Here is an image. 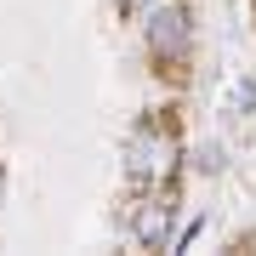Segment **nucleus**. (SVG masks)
<instances>
[{
	"instance_id": "f257e3e1",
	"label": "nucleus",
	"mask_w": 256,
	"mask_h": 256,
	"mask_svg": "<svg viewBox=\"0 0 256 256\" xmlns=\"http://www.w3.org/2000/svg\"><path fill=\"white\" fill-rule=\"evenodd\" d=\"M142 28H148V46L165 52V57H176V52L188 46V18H182V6H176V0H154Z\"/></svg>"
},
{
	"instance_id": "f03ea898",
	"label": "nucleus",
	"mask_w": 256,
	"mask_h": 256,
	"mask_svg": "<svg viewBox=\"0 0 256 256\" xmlns=\"http://www.w3.org/2000/svg\"><path fill=\"white\" fill-rule=\"evenodd\" d=\"M137 239H148V245L165 239V205H154V210H142V216H137Z\"/></svg>"
},
{
	"instance_id": "7ed1b4c3",
	"label": "nucleus",
	"mask_w": 256,
	"mask_h": 256,
	"mask_svg": "<svg viewBox=\"0 0 256 256\" xmlns=\"http://www.w3.org/2000/svg\"><path fill=\"white\" fill-rule=\"evenodd\" d=\"M0 194H6V171H0Z\"/></svg>"
}]
</instances>
